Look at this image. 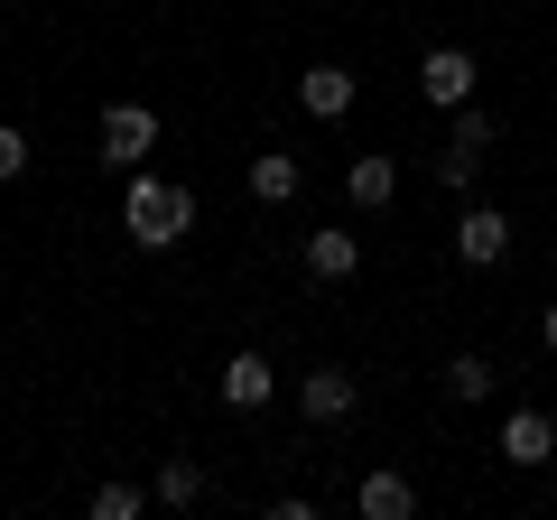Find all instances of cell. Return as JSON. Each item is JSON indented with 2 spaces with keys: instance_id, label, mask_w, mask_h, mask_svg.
I'll use <instances>...</instances> for the list:
<instances>
[{
  "instance_id": "1",
  "label": "cell",
  "mask_w": 557,
  "mask_h": 520,
  "mask_svg": "<svg viewBox=\"0 0 557 520\" xmlns=\"http://www.w3.org/2000/svg\"><path fill=\"white\" fill-rule=\"evenodd\" d=\"M121 233H131V251H177L196 233V186L131 168V186H121Z\"/></svg>"
},
{
  "instance_id": "13",
  "label": "cell",
  "mask_w": 557,
  "mask_h": 520,
  "mask_svg": "<svg viewBox=\"0 0 557 520\" xmlns=\"http://www.w3.org/2000/svg\"><path fill=\"white\" fill-rule=\"evenodd\" d=\"M493 391H502L493 354H456V362H446V400H465V409H474V400H493Z\"/></svg>"
},
{
  "instance_id": "11",
  "label": "cell",
  "mask_w": 557,
  "mask_h": 520,
  "mask_svg": "<svg viewBox=\"0 0 557 520\" xmlns=\"http://www.w3.org/2000/svg\"><path fill=\"white\" fill-rule=\"evenodd\" d=\"M344 196H354V214H391L399 168H391V159H344Z\"/></svg>"
},
{
  "instance_id": "10",
  "label": "cell",
  "mask_w": 557,
  "mask_h": 520,
  "mask_svg": "<svg viewBox=\"0 0 557 520\" xmlns=\"http://www.w3.org/2000/svg\"><path fill=\"white\" fill-rule=\"evenodd\" d=\"M298 102H307L317 121H344V112H354V65H307V75H298Z\"/></svg>"
},
{
  "instance_id": "3",
  "label": "cell",
  "mask_w": 557,
  "mask_h": 520,
  "mask_svg": "<svg viewBox=\"0 0 557 520\" xmlns=\"http://www.w3.org/2000/svg\"><path fill=\"white\" fill-rule=\"evenodd\" d=\"M456 260L465 270H502L511 260V214L502 205H465L456 214Z\"/></svg>"
},
{
  "instance_id": "14",
  "label": "cell",
  "mask_w": 557,
  "mask_h": 520,
  "mask_svg": "<svg viewBox=\"0 0 557 520\" xmlns=\"http://www.w3.org/2000/svg\"><path fill=\"white\" fill-rule=\"evenodd\" d=\"M298 186H307V168L288 159V149H270V159H251V196H260V205H288Z\"/></svg>"
},
{
  "instance_id": "9",
  "label": "cell",
  "mask_w": 557,
  "mask_h": 520,
  "mask_svg": "<svg viewBox=\"0 0 557 520\" xmlns=\"http://www.w3.org/2000/svg\"><path fill=\"white\" fill-rule=\"evenodd\" d=\"M354 511H362V520H418V483L399 474V465H381V474L354 483Z\"/></svg>"
},
{
  "instance_id": "5",
  "label": "cell",
  "mask_w": 557,
  "mask_h": 520,
  "mask_svg": "<svg viewBox=\"0 0 557 520\" xmlns=\"http://www.w3.org/2000/svg\"><path fill=\"white\" fill-rule=\"evenodd\" d=\"M474 57H465V47H428V65H418V94L437 102V112H456V102H474Z\"/></svg>"
},
{
  "instance_id": "17",
  "label": "cell",
  "mask_w": 557,
  "mask_h": 520,
  "mask_svg": "<svg viewBox=\"0 0 557 520\" xmlns=\"http://www.w3.org/2000/svg\"><path fill=\"white\" fill-rule=\"evenodd\" d=\"M539 344H548V354H557V298H548V317H539Z\"/></svg>"
},
{
  "instance_id": "8",
  "label": "cell",
  "mask_w": 557,
  "mask_h": 520,
  "mask_svg": "<svg viewBox=\"0 0 557 520\" xmlns=\"http://www.w3.org/2000/svg\"><path fill=\"white\" fill-rule=\"evenodd\" d=\"M214 391H223V409H270V400H278V372H270V354H251V344H242V354L223 362Z\"/></svg>"
},
{
  "instance_id": "4",
  "label": "cell",
  "mask_w": 557,
  "mask_h": 520,
  "mask_svg": "<svg viewBox=\"0 0 557 520\" xmlns=\"http://www.w3.org/2000/svg\"><path fill=\"white\" fill-rule=\"evenodd\" d=\"M298 409H307V419H317V428H344V419H354V409H362V381L344 372V362H317V372L298 381Z\"/></svg>"
},
{
  "instance_id": "15",
  "label": "cell",
  "mask_w": 557,
  "mask_h": 520,
  "mask_svg": "<svg viewBox=\"0 0 557 520\" xmlns=\"http://www.w3.org/2000/svg\"><path fill=\"white\" fill-rule=\"evenodd\" d=\"M139 511H149L139 483H94V520H139Z\"/></svg>"
},
{
  "instance_id": "7",
  "label": "cell",
  "mask_w": 557,
  "mask_h": 520,
  "mask_svg": "<svg viewBox=\"0 0 557 520\" xmlns=\"http://www.w3.org/2000/svg\"><path fill=\"white\" fill-rule=\"evenodd\" d=\"M548 456H557V419H548V409H511V419H502V465L539 474Z\"/></svg>"
},
{
  "instance_id": "2",
  "label": "cell",
  "mask_w": 557,
  "mask_h": 520,
  "mask_svg": "<svg viewBox=\"0 0 557 520\" xmlns=\"http://www.w3.org/2000/svg\"><path fill=\"white\" fill-rule=\"evenodd\" d=\"M149 149H159V112H149V102H102V168L131 177Z\"/></svg>"
},
{
  "instance_id": "16",
  "label": "cell",
  "mask_w": 557,
  "mask_h": 520,
  "mask_svg": "<svg viewBox=\"0 0 557 520\" xmlns=\"http://www.w3.org/2000/svg\"><path fill=\"white\" fill-rule=\"evenodd\" d=\"M20 177H28V131L0 121V186H20Z\"/></svg>"
},
{
  "instance_id": "12",
  "label": "cell",
  "mask_w": 557,
  "mask_h": 520,
  "mask_svg": "<svg viewBox=\"0 0 557 520\" xmlns=\"http://www.w3.org/2000/svg\"><path fill=\"white\" fill-rule=\"evenodd\" d=\"M149 502H168V511H196V502H205V465H196V456H168L159 483H149Z\"/></svg>"
},
{
  "instance_id": "6",
  "label": "cell",
  "mask_w": 557,
  "mask_h": 520,
  "mask_svg": "<svg viewBox=\"0 0 557 520\" xmlns=\"http://www.w3.org/2000/svg\"><path fill=\"white\" fill-rule=\"evenodd\" d=\"M307 280H317V288H344V280H354V270H362V233H344V223H325V233H307Z\"/></svg>"
}]
</instances>
